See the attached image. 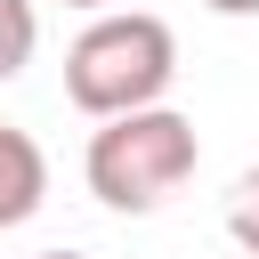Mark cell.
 I'll list each match as a JSON object with an SVG mask.
<instances>
[{
	"label": "cell",
	"instance_id": "cell-1",
	"mask_svg": "<svg viewBox=\"0 0 259 259\" xmlns=\"http://www.w3.org/2000/svg\"><path fill=\"white\" fill-rule=\"evenodd\" d=\"M178 73V32L154 16V8H105L73 32L65 49V97L89 113V121H113V113H146L162 105Z\"/></svg>",
	"mask_w": 259,
	"mask_h": 259
},
{
	"label": "cell",
	"instance_id": "cell-2",
	"mask_svg": "<svg viewBox=\"0 0 259 259\" xmlns=\"http://www.w3.org/2000/svg\"><path fill=\"white\" fill-rule=\"evenodd\" d=\"M194 162H202L194 121H186L178 105H146V113H113V121L89 130L81 178H89V194H97L105 210L146 219V210H162V202L194 178Z\"/></svg>",
	"mask_w": 259,
	"mask_h": 259
},
{
	"label": "cell",
	"instance_id": "cell-3",
	"mask_svg": "<svg viewBox=\"0 0 259 259\" xmlns=\"http://www.w3.org/2000/svg\"><path fill=\"white\" fill-rule=\"evenodd\" d=\"M40 194H49V154H40V138L16 130V121H0V227H24V219L40 210Z\"/></svg>",
	"mask_w": 259,
	"mask_h": 259
},
{
	"label": "cell",
	"instance_id": "cell-4",
	"mask_svg": "<svg viewBox=\"0 0 259 259\" xmlns=\"http://www.w3.org/2000/svg\"><path fill=\"white\" fill-rule=\"evenodd\" d=\"M32 40H40L32 0H0V81H16V73L32 65Z\"/></svg>",
	"mask_w": 259,
	"mask_h": 259
},
{
	"label": "cell",
	"instance_id": "cell-5",
	"mask_svg": "<svg viewBox=\"0 0 259 259\" xmlns=\"http://www.w3.org/2000/svg\"><path fill=\"white\" fill-rule=\"evenodd\" d=\"M227 235L243 243V259H259V170L235 178V194H227Z\"/></svg>",
	"mask_w": 259,
	"mask_h": 259
},
{
	"label": "cell",
	"instance_id": "cell-6",
	"mask_svg": "<svg viewBox=\"0 0 259 259\" xmlns=\"http://www.w3.org/2000/svg\"><path fill=\"white\" fill-rule=\"evenodd\" d=\"M202 8H219V16H259V0H202Z\"/></svg>",
	"mask_w": 259,
	"mask_h": 259
},
{
	"label": "cell",
	"instance_id": "cell-7",
	"mask_svg": "<svg viewBox=\"0 0 259 259\" xmlns=\"http://www.w3.org/2000/svg\"><path fill=\"white\" fill-rule=\"evenodd\" d=\"M65 8H89V16H105V8H130V0H65Z\"/></svg>",
	"mask_w": 259,
	"mask_h": 259
},
{
	"label": "cell",
	"instance_id": "cell-8",
	"mask_svg": "<svg viewBox=\"0 0 259 259\" xmlns=\"http://www.w3.org/2000/svg\"><path fill=\"white\" fill-rule=\"evenodd\" d=\"M32 259H81V251H32Z\"/></svg>",
	"mask_w": 259,
	"mask_h": 259
}]
</instances>
